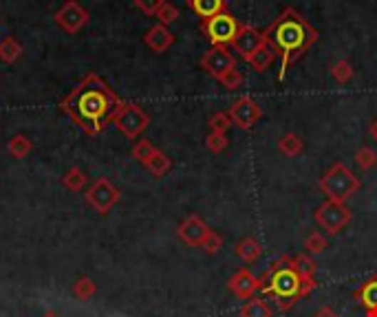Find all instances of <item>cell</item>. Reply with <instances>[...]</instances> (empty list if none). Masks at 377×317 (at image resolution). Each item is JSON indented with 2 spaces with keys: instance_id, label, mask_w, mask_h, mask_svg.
I'll return each mask as SVG.
<instances>
[{
  "instance_id": "cell-22",
  "label": "cell",
  "mask_w": 377,
  "mask_h": 317,
  "mask_svg": "<svg viewBox=\"0 0 377 317\" xmlns=\"http://www.w3.org/2000/svg\"><path fill=\"white\" fill-rule=\"evenodd\" d=\"M170 167H172V159H170L166 152H161L159 148H157V152H155V155L148 159V163H146V170H148V172H150L155 179H161L163 175H168Z\"/></svg>"
},
{
  "instance_id": "cell-3",
  "label": "cell",
  "mask_w": 377,
  "mask_h": 317,
  "mask_svg": "<svg viewBox=\"0 0 377 317\" xmlns=\"http://www.w3.org/2000/svg\"><path fill=\"white\" fill-rule=\"evenodd\" d=\"M258 280H261V289L258 291L272 296L280 311H291L296 306V302L300 300L302 280L294 271L291 260L287 256H282L280 260H276Z\"/></svg>"
},
{
  "instance_id": "cell-20",
  "label": "cell",
  "mask_w": 377,
  "mask_h": 317,
  "mask_svg": "<svg viewBox=\"0 0 377 317\" xmlns=\"http://www.w3.org/2000/svg\"><path fill=\"white\" fill-rule=\"evenodd\" d=\"M237 256L243 260V262H256L258 258H261L263 256V245H261V242H258L256 238H243L241 242H239V245H237Z\"/></svg>"
},
{
  "instance_id": "cell-39",
  "label": "cell",
  "mask_w": 377,
  "mask_h": 317,
  "mask_svg": "<svg viewBox=\"0 0 377 317\" xmlns=\"http://www.w3.org/2000/svg\"><path fill=\"white\" fill-rule=\"evenodd\" d=\"M368 135H371V139H373V141H377V119H373V121H371V126H368Z\"/></svg>"
},
{
  "instance_id": "cell-34",
  "label": "cell",
  "mask_w": 377,
  "mask_h": 317,
  "mask_svg": "<svg viewBox=\"0 0 377 317\" xmlns=\"http://www.w3.org/2000/svg\"><path fill=\"white\" fill-rule=\"evenodd\" d=\"M221 247H223V238H221L215 229H210V234H207V238L203 240L201 249H203L205 254H210V256H215V254L221 251Z\"/></svg>"
},
{
  "instance_id": "cell-2",
  "label": "cell",
  "mask_w": 377,
  "mask_h": 317,
  "mask_svg": "<svg viewBox=\"0 0 377 317\" xmlns=\"http://www.w3.org/2000/svg\"><path fill=\"white\" fill-rule=\"evenodd\" d=\"M263 33L265 36L274 33V44L278 46V51L282 56L278 80H285V73H287L289 64L296 58H300L309 46H314L320 38L318 31L309 24V20L302 18L296 9H285L272 27Z\"/></svg>"
},
{
  "instance_id": "cell-18",
  "label": "cell",
  "mask_w": 377,
  "mask_h": 317,
  "mask_svg": "<svg viewBox=\"0 0 377 317\" xmlns=\"http://www.w3.org/2000/svg\"><path fill=\"white\" fill-rule=\"evenodd\" d=\"M302 150H304V141H302V137H300V135H296V132H287V135H282V137H280V141H278V152H280L282 157H289V159H294V157L302 155Z\"/></svg>"
},
{
  "instance_id": "cell-9",
  "label": "cell",
  "mask_w": 377,
  "mask_h": 317,
  "mask_svg": "<svg viewBox=\"0 0 377 317\" xmlns=\"http://www.w3.org/2000/svg\"><path fill=\"white\" fill-rule=\"evenodd\" d=\"M227 115H229L232 124L237 126V128L249 130V128H254V126L258 124V121H261L263 108H261V104L254 100V97L243 95V97H239V100L229 106Z\"/></svg>"
},
{
  "instance_id": "cell-30",
  "label": "cell",
  "mask_w": 377,
  "mask_h": 317,
  "mask_svg": "<svg viewBox=\"0 0 377 317\" xmlns=\"http://www.w3.org/2000/svg\"><path fill=\"white\" fill-rule=\"evenodd\" d=\"M227 135L225 132H215V130H210V135L205 137V145H207V150L212 155H221L225 148H227Z\"/></svg>"
},
{
  "instance_id": "cell-8",
  "label": "cell",
  "mask_w": 377,
  "mask_h": 317,
  "mask_svg": "<svg viewBox=\"0 0 377 317\" xmlns=\"http://www.w3.org/2000/svg\"><path fill=\"white\" fill-rule=\"evenodd\" d=\"M84 197H86V203L98 214H108L117 203H120L122 192L117 189L108 179H98L86 189Z\"/></svg>"
},
{
  "instance_id": "cell-36",
  "label": "cell",
  "mask_w": 377,
  "mask_h": 317,
  "mask_svg": "<svg viewBox=\"0 0 377 317\" xmlns=\"http://www.w3.org/2000/svg\"><path fill=\"white\" fill-rule=\"evenodd\" d=\"M227 90H237V88H241V84L245 82V78H243V73L239 71V68H232L229 73H225V76L219 80Z\"/></svg>"
},
{
  "instance_id": "cell-5",
  "label": "cell",
  "mask_w": 377,
  "mask_h": 317,
  "mask_svg": "<svg viewBox=\"0 0 377 317\" xmlns=\"http://www.w3.org/2000/svg\"><path fill=\"white\" fill-rule=\"evenodd\" d=\"M110 124H115V128L120 130L126 139H139V135L148 128L150 117L144 113L141 106L130 104V102H122L120 108L115 110Z\"/></svg>"
},
{
  "instance_id": "cell-17",
  "label": "cell",
  "mask_w": 377,
  "mask_h": 317,
  "mask_svg": "<svg viewBox=\"0 0 377 317\" xmlns=\"http://www.w3.org/2000/svg\"><path fill=\"white\" fill-rule=\"evenodd\" d=\"M187 5L201 20H210L223 11H227V0H187Z\"/></svg>"
},
{
  "instance_id": "cell-32",
  "label": "cell",
  "mask_w": 377,
  "mask_h": 317,
  "mask_svg": "<svg viewBox=\"0 0 377 317\" xmlns=\"http://www.w3.org/2000/svg\"><path fill=\"white\" fill-rule=\"evenodd\" d=\"M356 163L362 167V170H373L377 165V152L373 148H368V145H364V148H360L356 152Z\"/></svg>"
},
{
  "instance_id": "cell-41",
  "label": "cell",
  "mask_w": 377,
  "mask_h": 317,
  "mask_svg": "<svg viewBox=\"0 0 377 317\" xmlns=\"http://www.w3.org/2000/svg\"><path fill=\"white\" fill-rule=\"evenodd\" d=\"M42 317H58L56 313H46V315H42Z\"/></svg>"
},
{
  "instance_id": "cell-28",
  "label": "cell",
  "mask_w": 377,
  "mask_h": 317,
  "mask_svg": "<svg viewBox=\"0 0 377 317\" xmlns=\"http://www.w3.org/2000/svg\"><path fill=\"white\" fill-rule=\"evenodd\" d=\"M329 71H331V78H334L338 84H348L351 78H353V66H351L348 60H338V62H334Z\"/></svg>"
},
{
  "instance_id": "cell-12",
  "label": "cell",
  "mask_w": 377,
  "mask_h": 317,
  "mask_svg": "<svg viewBox=\"0 0 377 317\" xmlns=\"http://www.w3.org/2000/svg\"><path fill=\"white\" fill-rule=\"evenodd\" d=\"M267 38L269 36H265L263 31L249 27V24H241V29H239L237 38H234L232 46H234V51H237L243 60L249 62V58L267 42Z\"/></svg>"
},
{
  "instance_id": "cell-7",
  "label": "cell",
  "mask_w": 377,
  "mask_h": 317,
  "mask_svg": "<svg viewBox=\"0 0 377 317\" xmlns=\"http://www.w3.org/2000/svg\"><path fill=\"white\" fill-rule=\"evenodd\" d=\"M201 29L212 44H223L225 46V44H232L234 38H237V33L241 29V22L234 18L229 11H223L215 18L203 20Z\"/></svg>"
},
{
  "instance_id": "cell-11",
  "label": "cell",
  "mask_w": 377,
  "mask_h": 317,
  "mask_svg": "<svg viewBox=\"0 0 377 317\" xmlns=\"http://www.w3.org/2000/svg\"><path fill=\"white\" fill-rule=\"evenodd\" d=\"M58 27L66 33H78L84 24L88 22V11L78 3V0H68L56 11Z\"/></svg>"
},
{
  "instance_id": "cell-33",
  "label": "cell",
  "mask_w": 377,
  "mask_h": 317,
  "mask_svg": "<svg viewBox=\"0 0 377 317\" xmlns=\"http://www.w3.org/2000/svg\"><path fill=\"white\" fill-rule=\"evenodd\" d=\"M232 119L227 113H215L210 117V130H215V132H227L232 128Z\"/></svg>"
},
{
  "instance_id": "cell-40",
  "label": "cell",
  "mask_w": 377,
  "mask_h": 317,
  "mask_svg": "<svg viewBox=\"0 0 377 317\" xmlns=\"http://www.w3.org/2000/svg\"><path fill=\"white\" fill-rule=\"evenodd\" d=\"M366 317H377V308H368V311H366Z\"/></svg>"
},
{
  "instance_id": "cell-10",
  "label": "cell",
  "mask_w": 377,
  "mask_h": 317,
  "mask_svg": "<svg viewBox=\"0 0 377 317\" xmlns=\"http://www.w3.org/2000/svg\"><path fill=\"white\" fill-rule=\"evenodd\" d=\"M201 66H203V71H207L215 80H221L225 73H229L232 68H237V58H234V56L227 51V46H223V44H212L210 51H205L203 58H201Z\"/></svg>"
},
{
  "instance_id": "cell-14",
  "label": "cell",
  "mask_w": 377,
  "mask_h": 317,
  "mask_svg": "<svg viewBox=\"0 0 377 317\" xmlns=\"http://www.w3.org/2000/svg\"><path fill=\"white\" fill-rule=\"evenodd\" d=\"M258 289H261V280H258L249 269H241L229 278V291L241 300L254 298Z\"/></svg>"
},
{
  "instance_id": "cell-6",
  "label": "cell",
  "mask_w": 377,
  "mask_h": 317,
  "mask_svg": "<svg viewBox=\"0 0 377 317\" xmlns=\"http://www.w3.org/2000/svg\"><path fill=\"white\" fill-rule=\"evenodd\" d=\"M314 218H316V223H318L326 234L336 236V234H340L342 229H346V227L351 225L353 212L346 207V203L326 201V203H322V205L316 209Z\"/></svg>"
},
{
  "instance_id": "cell-24",
  "label": "cell",
  "mask_w": 377,
  "mask_h": 317,
  "mask_svg": "<svg viewBox=\"0 0 377 317\" xmlns=\"http://www.w3.org/2000/svg\"><path fill=\"white\" fill-rule=\"evenodd\" d=\"M86 181H88V177L82 172V170H80L78 165L68 167V170H66V175L62 177V185H64L68 192H82V189L86 187Z\"/></svg>"
},
{
  "instance_id": "cell-21",
  "label": "cell",
  "mask_w": 377,
  "mask_h": 317,
  "mask_svg": "<svg viewBox=\"0 0 377 317\" xmlns=\"http://www.w3.org/2000/svg\"><path fill=\"white\" fill-rule=\"evenodd\" d=\"M291 266L294 271L300 276V280H307V278H314L316 271H318V262L311 258V254H298L296 258H291Z\"/></svg>"
},
{
  "instance_id": "cell-37",
  "label": "cell",
  "mask_w": 377,
  "mask_h": 317,
  "mask_svg": "<svg viewBox=\"0 0 377 317\" xmlns=\"http://www.w3.org/2000/svg\"><path fill=\"white\" fill-rule=\"evenodd\" d=\"M163 3H166V0H135L137 9H141L146 16H155Z\"/></svg>"
},
{
  "instance_id": "cell-19",
  "label": "cell",
  "mask_w": 377,
  "mask_h": 317,
  "mask_svg": "<svg viewBox=\"0 0 377 317\" xmlns=\"http://www.w3.org/2000/svg\"><path fill=\"white\" fill-rule=\"evenodd\" d=\"M356 300L366 311L368 308H377V276H373L366 282H362V286L356 291Z\"/></svg>"
},
{
  "instance_id": "cell-16",
  "label": "cell",
  "mask_w": 377,
  "mask_h": 317,
  "mask_svg": "<svg viewBox=\"0 0 377 317\" xmlns=\"http://www.w3.org/2000/svg\"><path fill=\"white\" fill-rule=\"evenodd\" d=\"M280 51H278V46L267 38V42L258 48V51L249 58V64H252V68L254 71H258V73H265L272 64H274V60H276V56H278Z\"/></svg>"
},
{
  "instance_id": "cell-25",
  "label": "cell",
  "mask_w": 377,
  "mask_h": 317,
  "mask_svg": "<svg viewBox=\"0 0 377 317\" xmlns=\"http://www.w3.org/2000/svg\"><path fill=\"white\" fill-rule=\"evenodd\" d=\"M33 148V143L27 135H14L9 139V145H7V150L14 159H25Z\"/></svg>"
},
{
  "instance_id": "cell-15",
  "label": "cell",
  "mask_w": 377,
  "mask_h": 317,
  "mask_svg": "<svg viewBox=\"0 0 377 317\" xmlns=\"http://www.w3.org/2000/svg\"><path fill=\"white\" fill-rule=\"evenodd\" d=\"M144 42L146 46L150 48V51L155 53H166L168 48L175 44V36L172 31L166 27V24H155V27H150L144 36Z\"/></svg>"
},
{
  "instance_id": "cell-4",
  "label": "cell",
  "mask_w": 377,
  "mask_h": 317,
  "mask_svg": "<svg viewBox=\"0 0 377 317\" xmlns=\"http://www.w3.org/2000/svg\"><path fill=\"white\" fill-rule=\"evenodd\" d=\"M360 187H362L360 177L353 175V170L340 161L329 167L324 177L320 179V192L329 201L336 203H346Z\"/></svg>"
},
{
  "instance_id": "cell-38",
  "label": "cell",
  "mask_w": 377,
  "mask_h": 317,
  "mask_svg": "<svg viewBox=\"0 0 377 317\" xmlns=\"http://www.w3.org/2000/svg\"><path fill=\"white\" fill-rule=\"evenodd\" d=\"M314 317H340V315H338L336 308H331V306H322Z\"/></svg>"
},
{
  "instance_id": "cell-31",
  "label": "cell",
  "mask_w": 377,
  "mask_h": 317,
  "mask_svg": "<svg viewBox=\"0 0 377 317\" xmlns=\"http://www.w3.org/2000/svg\"><path fill=\"white\" fill-rule=\"evenodd\" d=\"M304 247H307V254L314 256V254H322L329 247V242H326V238L320 232H311L307 236V240H304Z\"/></svg>"
},
{
  "instance_id": "cell-1",
  "label": "cell",
  "mask_w": 377,
  "mask_h": 317,
  "mask_svg": "<svg viewBox=\"0 0 377 317\" xmlns=\"http://www.w3.org/2000/svg\"><path fill=\"white\" fill-rule=\"evenodd\" d=\"M120 97L108 88L104 80H100L98 76H88L62 102V110L84 132L98 135L113 121V115L120 108Z\"/></svg>"
},
{
  "instance_id": "cell-27",
  "label": "cell",
  "mask_w": 377,
  "mask_h": 317,
  "mask_svg": "<svg viewBox=\"0 0 377 317\" xmlns=\"http://www.w3.org/2000/svg\"><path fill=\"white\" fill-rule=\"evenodd\" d=\"M95 293H98V286H95V282H93L91 278H78V280H76V284H73V296H76L80 302L93 300V298H95Z\"/></svg>"
},
{
  "instance_id": "cell-23",
  "label": "cell",
  "mask_w": 377,
  "mask_h": 317,
  "mask_svg": "<svg viewBox=\"0 0 377 317\" xmlns=\"http://www.w3.org/2000/svg\"><path fill=\"white\" fill-rule=\"evenodd\" d=\"M20 56H22V44L16 38L7 36L0 40V60L5 64H14Z\"/></svg>"
},
{
  "instance_id": "cell-13",
  "label": "cell",
  "mask_w": 377,
  "mask_h": 317,
  "mask_svg": "<svg viewBox=\"0 0 377 317\" xmlns=\"http://www.w3.org/2000/svg\"><path fill=\"white\" fill-rule=\"evenodd\" d=\"M207 234H210L207 223L203 221L201 216H197V214L183 218L179 229H177V236L185 242L187 247H201L203 240L207 238Z\"/></svg>"
},
{
  "instance_id": "cell-26",
  "label": "cell",
  "mask_w": 377,
  "mask_h": 317,
  "mask_svg": "<svg viewBox=\"0 0 377 317\" xmlns=\"http://www.w3.org/2000/svg\"><path fill=\"white\" fill-rule=\"evenodd\" d=\"M241 317H274L272 306L265 300H249L241 308Z\"/></svg>"
},
{
  "instance_id": "cell-35",
  "label": "cell",
  "mask_w": 377,
  "mask_h": 317,
  "mask_svg": "<svg viewBox=\"0 0 377 317\" xmlns=\"http://www.w3.org/2000/svg\"><path fill=\"white\" fill-rule=\"evenodd\" d=\"M155 16L159 18V24H166V27H168V24H172L179 18V9L172 3H163Z\"/></svg>"
},
{
  "instance_id": "cell-29",
  "label": "cell",
  "mask_w": 377,
  "mask_h": 317,
  "mask_svg": "<svg viewBox=\"0 0 377 317\" xmlns=\"http://www.w3.org/2000/svg\"><path fill=\"white\" fill-rule=\"evenodd\" d=\"M155 152H157V148H155V145H153L148 139H139V141L133 145V159L139 161L141 165H146L148 159H150Z\"/></svg>"
}]
</instances>
